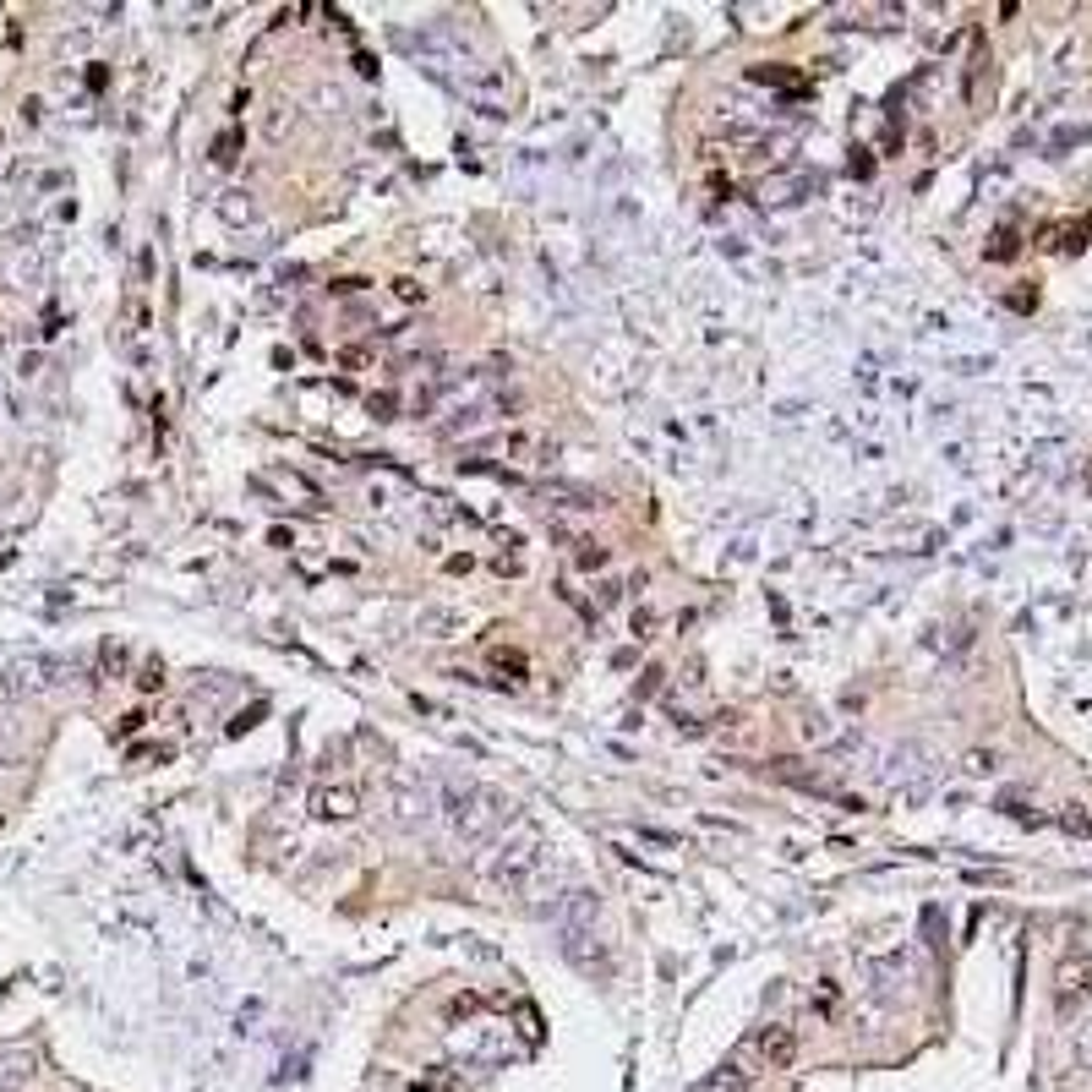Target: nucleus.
<instances>
[{
    "label": "nucleus",
    "mask_w": 1092,
    "mask_h": 1092,
    "mask_svg": "<svg viewBox=\"0 0 1092 1092\" xmlns=\"http://www.w3.org/2000/svg\"><path fill=\"white\" fill-rule=\"evenodd\" d=\"M557 934H563V956L590 978H612V951H607V928H601V907L590 891H574L557 912Z\"/></svg>",
    "instance_id": "f257e3e1"
},
{
    "label": "nucleus",
    "mask_w": 1092,
    "mask_h": 1092,
    "mask_svg": "<svg viewBox=\"0 0 1092 1092\" xmlns=\"http://www.w3.org/2000/svg\"><path fill=\"white\" fill-rule=\"evenodd\" d=\"M394 295H400L404 306H415V301H426V284L410 279V273H400V279H394Z\"/></svg>",
    "instance_id": "9d476101"
},
{
    "label": "nucleus",
    "mask_w": 1092,
    "mask_h": 1092,
    "mask_svg": "<svg viewBox=\"0 0 1092 1092\" xmlns=\"http://www.w3.org/2000/svg\"><path fill=\"white\" fill-rule=\"evenodd\" d=\"M749 1055L760 1059V1070H792V1065H798V1033H792V1027H781V1022H770V1027H760V1033H754Z\"/></svg>",
    "instance_id": "7ed1b4c3"
},
{
    "label": "nucleus",
    "mask_w": 1092,
    "mask_h": 1092,
    "mask_svg": "<svg viewBox=\"0 0 1092 1092\" xmlns=\"http://www.w3.org/2000/svg\"><path fill=\"white\" fill-rule=\"evenodd\" d=\"M465 94H471L486 115H514V88H508V77H497V71H492V77H481V83H471Z\"/></svg>",
    "instance_id": "39448f33"
},
{
    "label": "nucleus",
    "mask_w": 1092,
    "mask_h": 1092,
    "mask_svg": "<svg viewBox=\"0 0 1092 1092\" xmlns=\"http://www.w3.org/2000/svg\"><path fill=\"white\" fill-rule=\"evenodd\" d=\"M236 148H241V131H224V137L213 142V165H236Z\"/></svg>",
    "instance_id": "9b49d317"
},
{
    "label": "nucleus",
    "mask_w": 1092,
    "mask_h": 1092,
    "mask_svg": "<svg viewBox=\"0 0 1092 1092\" xmlns=\"http://www.w3.org/2000/svg\"><path fill=\"white\" fill-rule=\"evenodd\" d=\"M454 622H459L454 612H426V618H421V628H426V634H437V628H454Z\"/></svg>",
    "instance_id": "4468645a"
},
{
    "label": "nucleus",
    "mask_w": 1092,
    "mask_h": 1092,
    "mask_svg": "<svg viewBox=\"0 0 1092 1092\" xmlns=\"http://www.w3.org/2000/svg\"><path fill=\"white\" fill-rule=\"evenodd\" d=\"M579 568H607V546L601 541H579Z\"/></svg>",
    "instance_id": "f8f14e48"
},
{
    "label": "nucleus",
    "mask_w": 1092,
    "mask_h": 1092,
    "mask_svg": "<svg viewBox=\"0 0 1092 1092\" xmlns=\"http://www.w3.org/2000/svg\"><path fill=\"white\" fill-rule=\"evenodd\" d=\"M1092 999V956L1087 951H1065L1055 967V1010L1059 1016H1076Z\"/></svg>",
    "instance_id": "f03ea898"
},
{
    "label": "nucleus",
    "mask_w": 1092,
    "mask_h": 1092,
    "mask_svg": "<svg viewBox=\"0 0 1092 1092\" xmlns=\"http://www.w3.org/2000/svg\"><path fill=\"white\" fill-rule=\"evenodd\" d=\"M355 809H361V792H355L350 781H333V787L312 792V814H318V820H350Z\"/></svg>",
    "instance_id": "20e7f679"
},
{
    "label": "nucleus",
    "mask_w": 1092,
    "mask_h": 1092,
    "mask_svg": "<svg viewBox=\"0 0 1092 1092\" xmlns=\"http://www.w3.org/2000/svg\"><path fill=\"white\" fill-rule=\"evenodd\" d=\"M372 415H383V421H388V415H394V394H372Z\"/></svg>",
    "instance_id": "dca6fc26"
},
{
    "label": "nucleus",
    "mask_w": 1092,
    "mask_h": 1092,
    "mask_svg": "<svg viewBox=\"0 0 1092 1092\" xmlns=\"http://www.w3.org/2000/svg\"><path fill=\"white\" fill-rule=\"evenodd\" d=\"M0 142H6V137H0Z\"/></svg>",
    "instance_id": "a211bd4d"
},
{
    "label": "nucleus",
    "mask_w": 1092,
    "mask_h": 1092,
    "mask_svg": "<svg viewBox=\"0 0 1092 1092\" xmlns=\"http://www.w3.org/2000/svg\"><path fill=\"white\" fill-rule=\"evenodd\" d=\"M650 628H656V618H650V612H634V634L650 639Z\"/></svg>",
    "instance_id": "f3484780"
},
{
    "label": "nucleus",
    "mask_w": 1092,
    "mask_h": 1092,
    "mask_svg": "<svg viewBox=\"0 0 1092 1092\" xmlns=\"http://www.w3.org/2000/svg\"><path fill=\"white\" fill-rule=\"evenodd\" d=\"M339 366H344V372H361V366H372V350L350 344V350H339Z\"/></svg>",
    "instance_id": "ddd939ff"
},
{
    "label": "nucleus",
    "mask_w": 1092,
    "mask_h": 1092,
    "mask_svg": "<svg viewBox=\"0 0 1092 1092\" xmlns=\"http://www.w3.org/2000/svg\"><path fill=\"white\" fill-rule=\"evenodd\" d=\"M486 667H492V672H508L503 683H525L530 661L519 656V650H503V645H492V650H486Z\"/></svg>",
    "instance_id": "0eeeda50"
},
{
    "label": "nucleus",
    "mask_w": 1092,
    "mask_h": 1092,
    "mask_svg": "<svg viewBox=\"0 0 1092 1092\" xmlns=\"http://www.w3.org/2000/svg\"><path fill=\"white\" fill-rule=\"evenodd\" d=\"M142 721H148V716H142V710H126V716H120V727H115V732H120V738H131V732H142Z\"/></svg>",
    "instance_id": "2eb2a0df"
},
{
    "label": "nucleus",
    "mask_w": 1092,
    "mask_h": 1092,
    "mask_svg": "<svg viewBox=\"0 0 1092 1092\" xmlns=\"http://www.w3.org/2000/svg\"><path fill=\"white\" fill-rule=\"evenodd\" d=\"M792 191H820V176H775V181H764V202H792Z\"/></svg>",
    "instance_id": "423d86ee"
},
{
    "label": "nucleus",
    "mask_w": 1092,
    "mask_h": 1092,
    "mask_svg": "<svg viewBox=\"0 0 1092 1092\" xmlns=\"http://www.w3.org/2000/svg\"><path fill=\"white\" fill-rule=\"evenodd\" d=\"M1016 252H1022V236H1016L1010 224H999L994 236H988V262H1010Z\"/></svg>",
    "instance_id": "6e6552de"
},
{
    "label": "nucleus",
    "mask_w": 1092,
    "mask_h": 1092,
    "mask_svg": "<svg viewBox=\"0 0 1092 1092\" xmlns=\"http://www.w3.org/2000/svg\"><path fill=\"white\" fill-rule=\"evenodd\" d=\"M137 689H142V693H159V689H165V661H142Z\"/></svg>",
    "instance_id": "1a4fd4ad"
}]
</instances>
